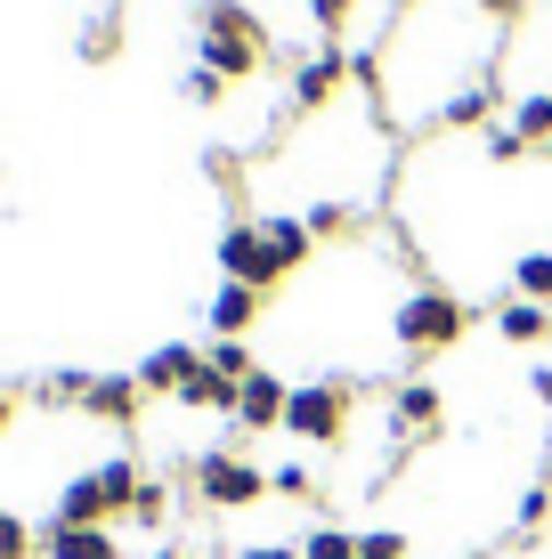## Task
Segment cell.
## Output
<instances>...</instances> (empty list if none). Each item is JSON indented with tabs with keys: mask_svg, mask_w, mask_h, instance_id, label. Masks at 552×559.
I'll return each mask as SVG.
<instances>
[{
	"mask_svg": "<svg viewBox=\"0 0 552 559\" xmlns=\"http://www.w3.org/2000/svg\"><path fill=\"white\" fill-rule=\"evenodd\" d=\"M203 66H212L220 82L260 73L269 66V25H260L252 9H236V0H203Z\"/></svg>",
	"mask_w": 552,
	"mask_h": 559,
	"instance_id": "cell-1",
	"label": "cell"
},
{
	"mask_svg": "<svg viewBox=\"0 0 552 559\" xmlns=\"http://www.w3.org/2000/svg\"><path fill=\"white\" fill-rule=\"evenodd\" d=\"M463 324H471V308L447 293V284H423V293H407L398 300V317H390V333H398V349L407 357H439L463 341Z\"/></svg>",
	"mask_w": 552,
	"mask_h": 559,
	"instance_id": "cell-2",
	"label": "cell"
},
{
	"mask_svg": "<svg viewBox=\"0 0 552 559\" xmlns=\"http://www.w3.org/2000/svg\"><path fill=\"white\" fill-rule=\"evenodd\" d=\"M350 406H357L350 381H301V390L284 397V430L309 438V447H341V430H350Z\"/></svg>",
	"mask_w": 552,
	"mask_h": 559,
	"instance_id": "cell-3",
	"label": "cell"
},
{
	"mask_svg": "<svg viewBox=\"0 0 552 559\" xmlns=\"http://www.w3.org/2000/svg\"><path fill=\"white\" fill-rule=\"evenodd\" d=\"M196 495L212 511H244V503H260L269 495V471H260L252 454H203L196 462Z\"/></svg>",
	"mask_w": 552,
	"mask_h": 559,
	"instance_id": "cell-4",
	"label": "cell"
},
{
	"mask_svg": "<svg viewBox=\"0 0 552 559\" xmlns=\"http://www.w3.org/2000/svg\"><path fill=\"white\" fill-rule=\"evenodd\" d=\"M220 267H227V284L277 293V276H269V243H260V219H236V227L220 236Z\"/></svg>",
	"mask_w": 552,
	"mask_h": 559,
	"instance_id": "cell-5",
	"label": "cell"
},
{
	"mask_svg": "<svg viewBox=\"0 0 552 559\" xmlns=\"http://www.w3.org/2000/svg\"><path fill=\"white\" fill-rule=\"evenodd\" d=\"M390 421H398V438H431L447 421V397L431 390V381H407V390L390 397Z\"/></svg>",
	"mask_w": 552,
	"mask_h": 559,
	"instance_id": "cell-6",
	"label": "cell"
},
{
	"mask_svg": "<svg viewBox=\"0 0 552 559\" xmlns=\"http://www.w3.org/2000/svg\"><path fill=\"white\" fill-rule=\"evenodd\" d=\"M341 73H350V57H341V49L326 41V49L309 57V66L293 73V106H301V114H317V106H326L333 90H341Z\"/></svg>",
	"mask_w": 552,
	"mask_h": 559,
	"instance_id": "cell-7",
	"label": "cell"
},
{
	"mask_svg": "<svg viewBox=\"0 0 552 559\" xmlns=\"http://www.w3.org/2000/svg\"><path fill=\"white\" fill-rule=\"evenodd\" d=\"M284 397H293V390H284L277 373H252L236 390V421H244V430H284Z\"/></svg>",
	"mask_w": 552,
	"mask_h": 559,
	"instance_id": "cell-8",
	"label": "cell"
},
{
	"mask_svg": "<svg viewBox=\"0 0 552 559\" xmlns=\"http://www.w3.org/2000/svg\"><path fill=\"white\" fill-rule=\"evenodd\" d=\"M260 243H269V276L284 284V276H301V260H309V227L301 219H260Z\"/></svg>",
	"mask_w": 552,
	"mask_h": 559,
	"instance_id": "cell-9",
	"label": "cell"
},
{
	"mask_svg": "<svg viewBox=\"0 0 552 559\" xmlns=\"http://www.w3.org/2000/svg\"><path fill=\"white\" fill-rule=\"evenodd\" d=\"M260 324V293L252 284H220V300H212V333L220 341H244Z\"/></svg>",
	"mask_w": 552,
	"mask_h": 559,
	"instance_id": "cell-10",
	"label": "cell"
},
{
	"mask_svg": "<svg viewBox=\"0 0 552 559\" xmlns=\"http://www.w3.org/2000/svg\"><path fill=\"white\" fill-rule=\"evenodd\" d=\"M42 551H49V559H122V551H114V535H106V527H57V519H49Z\"/></svg>",
	"mask_w": 552,
	"mask_h": 559,
	"instance_id": "cell-11",
	"label": "cell"
},
{
	"mask_svg": "<svg viewBox=\"0 0 552 559\" xmlns=\"http://www.w3.org/2000/svg\"><path fill=\"white\" fill-rule=\"evenodd\" d=\"M196 365H203V357L187 349V341H171V349H155V357L139 365V390H171V397H179V390H187V373H196Z\"/></svg>",
	"mask_w": 552,
	"mask_h": 559,
	"instance_id": "cell-12",
	"label": "cell"
},
{
	"mask_svg": "<svg viewBox=\"0 0 552 559\" xmlns=\"http://www.w3.org/2000/svg\"><path fill=\"white\" fill-rule=\"evenodd\" d=\"M98 421H130L139 414V381H122V373H90V397H82Z\"/></svg>",
	"mask_w": 552,
	"mask_h": 559,
	"instance_id": "cell-13",
	"label": "cell"
},
{
	"mask_svg": "<svg viewBox=\"0 0 552 559\" xmlns=\"http://www.w3.org/2000/svg\"><path fill=\"white\" fill-rule=\"evenodd\" d=\"M236 390H244V381H227V373H212V365H196V373H187V390H179V406H203V414H236Z\"/></svg>",
	"mask_w": 552,
	"mask_h": 559,
	"instance_id": "cell-14",
	"label": "cell"
},
{
	"mask_svg": "<svg viewBox=\"0 0 552 559\" xmlns=\"http://www.w3.org/2000/svg\"><path fill=\"white\" fill-rule=\"evenodd\" d=\"M496 333H504V341H544V333H552V308H544V300H504V308H496Z\"/></svg>",
	"mask_w": 552,
	"mask_h": 559,
	"instance_id": "cell-15",
	"label": "cell"
},
{
	"mask_svg": "<svg viewBox=\"0 0 552 559\" xmlns=\"http://www.w3.org/2000/svg\"><path fill=\"white\" fill-rule=\"evenodd\" d=\"M512 139H520V146H552V90H537V98L512 106Z\"/></svg>",
	"mask_w": 552,
	"mask_h": 559,
	"instance_id": "cell-16",
	"label": "cell"
},
{
	"mask_svg": "<svg viewBox=\"0 0 552 559\" xmlns=\"http://www.w3.org/2000/svg\"><path fill=\"white\" fill-rule=\"evenodd\" d=\"M512 284H520V300H552V252L512 260Z\"/></svg>",
	"mask_w": 552,
	"mask_h": 559,
	"instance_id": "cell-17",
	"label": "cell"
},
{
	"mask_svg": "<svg viewBox=\"0 0 552 559\" xmlns=\"http://www.w3.org/2000/svg\"><path fill=\"white\" fill-rule=\"evenodd\" d=\"M203 365H212V373H227V381H252V373H260L244 341H212V357H203Z\"/></svg>",
	"mask_w": 552,
	"mask_h": 559,
	"instance_id": "cell-18",
	"label": "cell"
},
{
	"mask_svg": "<svg viewBox=\"0 0 552 559\" xmlns=\"http://www.w3.org/2000/svg\"><path fill=\"white\" fill-rule=\"evenodd\" d=\"M301 559H357V535H341V527H317L309 544H301Z\"/></svg>",
	"mask_w": 552,
	"mask_h": 559,
	"instance_id": "cell-19",
	"label": "cell"
},
{
	"mask_svg": "<svg viewBox=\"0 0 552 559\" xmlns=\"http://www.w3.org/2000/svg\"><path fill=\"white\" fill-rule=\"evenodd\" d=\"M488 106H496V98H488V90L471 82V90H455V98H447L439 114H447V122H488Z\"/></svg>",
	"mask_w": 552,
	"mask_h": 559,
	"instance_id": "cell-20",
	"label": "cell"
},
{
	"mask_svg": "<svg viewBox=\"0 0 552 559\" xmlns=\"http://www.w3.org/2000/svg\"><path fill=\"white\" fill-rule=\"evenodd\" d=\"M301 227H309V236H341V227H350V203H309Z\"/></svg>",
	"mask_w": 552,
	"mask_h": 559,
	"instance_id": "cell-21",
	"label": "cell"
},
{
	"mask_svg": "<svg viewBox=\"0 0 552 559\" xmlns=\"http://www.w3.org/2000/svg\"><path fill=\"white\" fill-rule=\"evenodd\" d=\"M130 519H139V527H163V519H171V495H163V487H139V495H130Z\"/></svg>",
	"mask_w": 552,
	"mask_h": 559,
	"instance_id": "cell-22",
	"label": "cell"
},
{
	"mask_svg": "<svg viewBox=\"0 0 552 559\" xmlns=\"http://www.w3.org/2000/svg\"><path fill=\"white\" fill-rule=\"evenodd\" d=\"M309 487H317V478L301 471V462H284V471H269V495H293V503H309Z\"/></svg>",
	"mask_w": 552,
	"mask_h": 559,
	"instance_id": "cell-23",
	"label": "cell"
},
{
	"mask_svg": "<svg viewBox=\"0 0 552 559\" xmlns=\"http://www.w3.org/2000/svg\"><path fill=\"white\" fill-rule=\"evenodd\" d=\"M25 551H33V527L16 511H0V559H25Z\"/></svg>",
	"mask_w": 552,
	"mask_h": 559,
	"instance_id": "cell-24",
	"label": "cell"
},
{
	"mask_svg": "<svg viewBox=\"0 0 552 559\" xmlns=\"http://www.w3.org/2000/svg\"><path fill=\"white\" fill-rule=\"evenodd\" d=\"M357 559H407V535H390V527L357 535Z\"/></svg>",
	"mask_w": 552,
	"mask_h": 559,
	"instance_id": "cell-25",
	"label": "cell"
},
{
	"mask_svg": "<svg viewBox=\"0 0 552 559\" xmlns=\"http://www.w3.org/2000/svg\"><path fill=\"white\" fill-rule=\"evenodd\" d=\"M544 519H552V487H528V495H520V535H537Z\"/></svg>",
	"mask_w": 552,
	"mask_h": 559,
	"instance_id": "cell-26",
	"label": "cell"
},
{
	"mask_svg": "<svg viewBox=\"0 0 552 559\" xmlns=\"http://www.w3.org/2000/svg\"><path fill=\"white\" fill-rule=\"evenodd\" d=\"M220 90H227V82H220V73H212V66H196V73H187V98H196V106H212V98H220Z\"/></svg>",
	"mask_w": 552,
	"mask_h": 559,
	"instance_id": "cell-27",
	"label": "cell"
},
{
	"mask_svg": "<svg viewBox=\"0 0 552 559\" xmlns=\"http://www.w3.org/2000/svg\"><path fill=\"white\" fill-rule=\"evenodd\" d=\"M309 16H317V25H326V33H341V16H350V0H309Z\"/></svg>",
	"mask_w": 552,
	"mask_h": 559,
	"instance_id": "cell-28",
	"label": "cell"
},
{
	"mask_svg": "<svg viewBox=\"0 0 552 559\" xmlns=\"http://www.w3.org/2000/svg\"><path fill=\"white\" fill-rule=\"evenodd\" d=\"M82 49H90V57H106V49H114V16H98V25L82 33Z\"/></svg>",
	"mask_w": 552,
	"mask_h": 559,
	"instance_id": "cell-29",
	"label": "cell"
},
{
	"mask_svg": "<svg viewBox=\"0 0 552 559\" xmlns=\"http://www.w3.org/2000/svg\"><path fill=\"white\" fill-rule=\"evenodd\" d=\"M480 9H488V16H504V25H512V16H520L528 0H480Z\"/></svg>",
	"mask_w": 552,
	"mask_h": 559,
	"instance_id": "cell-30",
	"label": "cell"
},
{
	"mask_svg": "<svg viewBox=\"0 0 552 559\" xmlns=\"http://www.w3.org/2000/svg\"><path fill=\"white\" fill-rule=\"evenodd\" d=\"M244 559H301V551H284V544H252Z\"/></svg>",
	"mask_w": 552,
	"mask_h": 559,
	"instance_id": "cell-31",
	"label": "cell"
},
{
	"mask_svg": "<svg viewBox=\"0 0 552 559\" xmlns=\"http://www.w3.org/2000/svg\"><path fill=\"white\" fill-rule=\"evenodd\" d=\"M9 414H16V406H9V397H0V430H9Z\"/></svg>",
	"mask_w": 552,
	"mask_h": 559,
	"instance_id": "cell-32",
	"label": "cell"
},
{
	"mask_svg": "<svg viewBox=\"0 0 552 559\" xmlns=\"http://www.w3.org/2000/svg\"><path fill=\"white\" fill-rule=\"evenodd\" d=\"M146 559H179V551H146Z\"/></svg>",
	"mask_w": 552,
	"mask_h": 559,
	"instance_id": "cell-33",
	"label": "cell"
}]
</instances>
